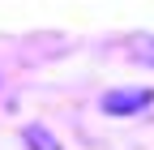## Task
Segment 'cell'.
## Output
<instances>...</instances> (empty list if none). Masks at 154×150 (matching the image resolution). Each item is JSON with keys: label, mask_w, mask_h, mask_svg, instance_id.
Returning <instances> with one entry per match:
<instances>
[{"label": "cell", "mask_w": 154, "mask_h": 150, "mask_svg": "<svg viewBox=\"0 0 154 150\" xmlns=\"http://www.w3.org/2000/svg\"><path fill=\"white\" fill-rule=\"evenodd\" d=\"M133 56H137V60H146V64H154V34H150V39H137Z\"/></svg>", "instance_id": "obj_3"}, {"label": "cell", "mask_w": 154, "mask_h": 150, "mask_svg": "<svg viewBox=\"0 0 154 150\" xmlns=\"http://www.w3.org/2000/svg\"><path fill=\"white\" fill-rule=\"evenodd\" d=\"M26 142H30V150H60V146H56V137L47 133V129H38V124L26 129Z\"/></svg>", "instance_id": "obj_2"}, {"label": "cell", "mask_w": 154, "mask_h": 150, "mask_svg": "<svg viewBox=\"0 0 154 150\" xmlns=\"http://www.w3.org/2000/svg\"><path fill=\"white\" fill-rule=\"evenodd\" d=\"M150 103H154L150 86H124V90H107L103 95V107L111 116H133V111H146Z\"/></svg>", "instance_id": "obj_1"}]
</instances>
